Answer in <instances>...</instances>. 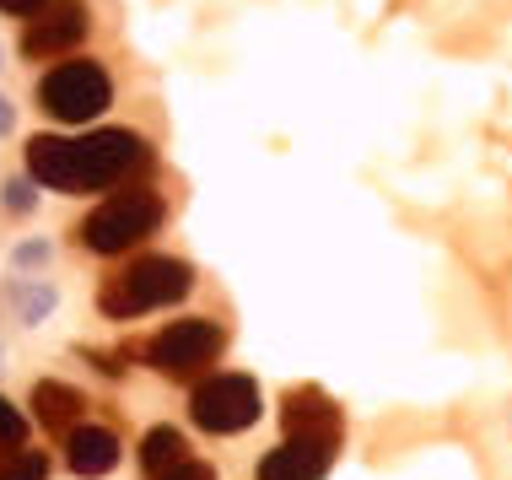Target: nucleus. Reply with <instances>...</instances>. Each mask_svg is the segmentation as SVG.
Masks as SVG:
<instances>
[{
	"label": "nucleus",
	"mask_w": 512,
	"mask_h": 480,
	"mask_svg": "<svg viewBox=\"0 0 512 480\" xmlns=\"http://www.w3.org/2000/svg\"><path fill=\"white\" fill-rule=\"evenodd\" d=\"M81 410H87V394L71 389V383L44 378V383L33 389V416H38V427H49L54 437L76 432V427H81Z\"/></svg>",
	"instance_id": "9b49d317"
},
{
	"label": "nucleus",
	"mask_w": 512,
	"mask_h": 480,
	"mask_svg": "<svg viewBox=\"0 0 512 480\" xmlns=\"http://www.w3.org/2000/svg\"><path fill=\"white\" fill-rule=\"evenodd\" d=\"M65 464H71V475L81 480H98L119 464V437L108 427H76L65 432Z\"/></svg>",
	"instance_id": "9d476101"
},
{
	"label": "nucleus",
	"mask_w": 512,
	"mask_h": 480,
	"mask_svg": "<svg viewBox=\"0 0 512 480\" xmlns=\"http://www.w3.org/2000/svg\"><path fill=\"white\" fill-rule=\"evenodd\" d=\"M335 459V443H318V437H286L281 448H270L259 459V480H318Z\"/></svg>",
	"instance_id": "6e6552de"
},
{
	"label": "nucleus",
	"mask_w": 512,
	"mask_h": 480,
	"mask_svg": "<svg viewBox=\"0 0 512 480\" xmlns=\"http://www.w3.org/2000/svg\"><path fill=\"white\" fill-rule=\"evenodd\" d=\"M49 475V459L38 448H11L6 454V475L0 480H44Z\"/></svg>",
	"instance_id": "4468645a"
},
{
	"label": "nucleus",
	"mask_w": 512,
	"mask_h": 480,
	"mask_svg": "<svg viewBox=\"0 0 512 480\" xmlns=\"http://www.w3.org/2000/svg\"><path fill=\"white\" fill-rule=\"evenodd\" d=\"M49 0H0V11H11V17H38Z\"/></svg>",
	"instance_id": "6ab92c4d"
},
{
	"label": "nucleus",
	"mask_w": 512,
	"mask_h": 480,
	"mask_svg": "<svg viewBox=\"0 0 512 480\" xmlns=\"http://www.w3.org/2000/svg\"><path fill=\"white\" fill-rule=\"evenodd\" d=\"M195 292V270L184 259H168V254H146L135 259L130 270L108 276L98 286V308L103 319H135V313H151V308H173Z\"/></svg>",
	"instance_id": "f03ea898"
},
{
	"label": "nucleus",
	"mask_w": 512,
	"mask_h": 480,
	"mask_svg": "<svg viewBox=\"0 0 512 480\" xmlns=\"http://www.w3.org/2000/svg\"><path fill=\"white\" fill-rule=\"evenodd\" d=\"M87 27H92L87 0H49V6L27 22L22 54L27 60H60V54H71L81 38H87Z\"/></svg>",
	"instance_id": "0eeeda50"
},
{
	"label": "nucleus",
	"mask_w": 512,
	"mask_h": 480,
	"mask_svg": "<svg viewBox=\"0 0 512 480\" xmlns=\"http://www.w3.org/2000/svg\"><path fill=\"white\" fill-rule=\"evenodd\" d=\"M259 410H265V400H259V383L248 373H216V378H200L195 394H189V416H195L200 432H243L259 421Z\"/></svg>",
	"instance_id": "39448f33"
},
{
	"label": "nucleus",
	"mask_w": 512,
	"mask_h": 480,
	"mask_svg": "<svg viewBox=\"0 0 512 480\" xmlns=\"http://www.w3.org/2000/svg\"><path fill=\"white\" fill-rule=\"evenodd\" d=\"M114 98V81L98 60H65L38 81V108L60 125H92Z\"/></svg>",
	"instance_id": "20e7f679"
},
{
	"label": "nucleus",
	"mask_w": 512,
	"mask_h": 480,
	"mask_svg": "<svg viewBox=\"0 0 512 480\" xmlns=\"http://www.w3.org/2000/svg\"><path fill=\"white\" fill-rule=\"evenodd\" d=\"M22 443H27V421H22V410L0 400V448H22Z\"/></svg>",
	"instance_id": "dca6fc26"
},
{
	"label": "nucleus",
	"mask_w": 512,
	"mask_h": 480,
	"mask_svg": "<svg viewBox=\"0 0 512 480\" xmlns=\"http://www.w3.org/2000/svg\"><path fill=\"white\" fill-rule=\"evenodd\" d=\"M281 421H286V437H318V443H335V437H340V410L329 405L318 389L286 394Z\"/></svg>",
	"instance_id": "1a4fd4ad"
},
{
	"label": "nucleus",
	"mask_w": 512,
	"mask_h": 480,
	"mask_svg": "<svg viewBox=\"0 0 512 480\" xmlns=\"http://www.w3.org/2000/svg\"><path fill=\"white\" fill-rule=\"evenodd\" d=\"M11 125H17V108L0 98V135H11Z\"/></svg>",
	"instance_id": "aec40b11"
},
{
	"label": "nucleus",
	"mask_w": 512,
	"mask_h": 480,
	"mask_svg": "<svg viewBox=\"0 0 512 480\" xmlns=\"http://www.w3.org/2000/svg\"><path fill=\"white\" fill-rule=\"evenodd\" d=\"M0 200H6V211H17V216H27L38 205V184L33 178H11L6 189H0Z\"/></svg>",
	"instance_id": "2eb2a0df"
},
{
	"label": "nucleus",
	"mask_w": 512,
	"mask_h": 480,
	"mask_svg": "<svg viewBox=\"0 0 512 480\" xmlns=\"http://www.w3.org/2000/svg\"><path fill=\"white\" fill-rule=\"evenodd\" d=\"M157 480H216V470H211V464H200V459H184V464H178V470L157 475Z\"/></svg>",
	"instance_id": "f3484780"
},
{
	"label": "nucleus",
	"mask_w": 512,
	"mask_h": 480,
	"mask_svg": "<svg viewBox=\"0 0 512 480\" xmlns=\"http://www.w3.org/2000/svg\"><path fill=\"white\" fill-rule=\"evenodd\" d=\"M151 162L146 141L135 130H92L71 141V135H33L27 141V178L60 195H98V189L124 184Z\"/></svg>",
	"instance_id": "f257e3e1"
},
{
	"label": "nucleus",
	"mask_w": 512,
	"mask_h": 480,
	"mask_svg": "<svg viewBox=\"0 0 512 480\" xmlns=\"http://www.w3.org/2000/svg\"><path fill=\"white\" fill-rule=\"evenodd\" d=\"M44 259H49V243H38V238H33V243H22V249H17V265H22V270H38Z\"/></svg>",
	"instance_id": "a211bd4d"
},
{
	"label": "nucleus",
	"mask_w": 512,
	"mask_h": 480,
	"mask_svg": "<svg viewBox=\"0 0 512 480\" xmlns=\"http://www.w3.org/2000/svg\"><path fill=\"white\" fill-rule=\"evenodd\" d=\"M184 459H189V448H184V432H178V427H151V432L141 437V470H146L151 480L178 470Z\"/></svg>",
	"instance_id": "f8f14e48"
},
{
	"label": "nucleus",
	"mask_w": 512,
	"mask_h": 480,
	"mask_svg": "<svg viewBox=\"0 0 512 480\" xmlns=\"http://www.w3.org/2000/svg\"><path fill=\"white\" fill-rule=\"evenodd\" d=\"M221 346H227L221 324H211V319H173L157 340H151V367H157L162 378L184 383V378H200L205 367L221 356Z\"/></svg>",
	"instance_id": "423d86ee"
},
{
	"label": "nucleus",
	"mask_w": 512,
	"mask_h": 480,
	"mask_svg": "<svg viewBox=\"0 0 512 480\" xmlns=\"http://www.w3.org/2000/svg\"><path fill=\"white\" fill-rule=\"evenodd\" d=\"M162 222V200L157 189H119V195H108L98 211L81 222V243H87L92 254H124L135 249L141 238H151Z\"/></svg>",
	"instance_id": "7ed1b4c3"
},
{
	"label": "nucleus",
	"mask_w": 512,
	"mask_h": 480,
	"mask_svg": "<svg viewBox=\"0 0 512 480\" xmlns=\"http://www.w3.org/2000/svg\"><path fill=\"white\" fill-rule=\"evenodd\" d=\"M17 313H22V324H44L54 313V286H44V281L17 286Z\"/></svg>",
	"instance_id": "ddd939ff"
}]
</instances>
